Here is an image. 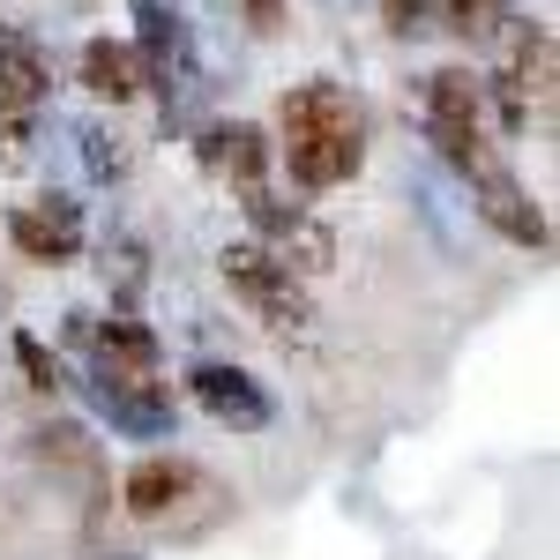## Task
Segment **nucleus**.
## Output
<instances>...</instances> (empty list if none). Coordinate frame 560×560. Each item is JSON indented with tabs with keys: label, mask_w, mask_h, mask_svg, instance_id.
<instances>
[{
	"label": "nucleus",
	"mask_w": 560,
	"mask_h": 560,
	"mask_svg": "<svg viewBox=\"0 0 560 560\" xmlns=\"http://www.w3.org/2000/svg\"><path fill=\"white\" fill-rule=\"evenodd\" d=\"M382 23L396 38H427L433 31V0H382Z\"/></svg>",
	"instance_id": "nucleus-17"
},
{
	"label": "nucleus",
	"mask_w": 560,
	"mask_h": 560,
	"mask_svg": "<svg viewBox=\"0 0 560 560\" xmlns=\"http://www.w3.org/2000/svg\"><path fill=\"white\" fill-rule=\"evenodd\" d=\"M195 158H202L217 179H232V187L247 195V187H269V158H277V142H269L255 120H217V128H202Z\"/></svg>",
	"instance_id": "nucleus-10"
},
{
	"label": "nucleus",
	"mask_w": 560,
	"mask_h": 560,
	"mask_svg": "<svg viewBox=\"0 0 560 560\" xmlns=\"http://www.w3.org/2000/svg\"><path fill=\"white\" fill-rule=\"evenodd\" d=\"M8 247L23 261H45V269H68L83 255V202L68 195H45V202H23L8 210Z\"/></svg>",
	"instance_id": "nucleus-8"
},
{
	"label": "nucleus",
	"mask_w": 560,
	"mask_h": 560,
	"mask_svg": "<svg viewBox=\"0 0 560 560\" xmlns=\"http://www.w3.org/2000/svg\"><path fill=\"white\" fill-rule=\"evenodd\" d=\"M240 210H247V224H255V247H261V255H277L284 269L322 277V269L337 261V232L306 210V202H277L269 187H247V195H240Z\"/></svg>",
	"instance_id": "nucleus-5"
},
{
	"label": "nucleus",
	"mask_w": 560,
	"mask_h": 560,
	"mask_svg": "<svg viewBox=\"0 0 560 560\" xmlns=\"http://www.w3.org/2000/svg\"><path fill=\"white\" fill-rule=\"evenodd\" d=\"M15 366H23V382L38 388V396H60V388H68V366H60V351H45L38 337H31V329H23V337H15Z\"/></svg>",
	"instance_id": "nucleus-15"
},
{
	"label": "nucleus",
	"mask_w": 560,
	"mask_h": 560,
	"mask_svg": "<svg viewBox=\"0 0 560 560\" xmlns=\"http://www.w3.org/2000/svg\"><path fill=\"white\" fill-rule=\"evenodd\" d=\"M277 128H284L277 158L292 165V179H300L306 195H329V187L359 179V165H366V105L345 83H329V75L284 90Z\"/></svg>",
	"instance_id": "nucleus-1"
},
{
	"label": "nucleus",
	"mask_w": 560,
	"mask_h": 560,
	"mask_svg": "<svg viewBox=\"0 0 560 560\" xmlns=\"http://www.w3.org/2000/svg\"><path fill=\"white\" fill-rule=\"evenodd\" d=\"M240 8H247L255 31H277V23H284V0H240Z\"/></svg>",
	"instance_id": "nucleus-18"
},
{
	"label": "nucleus",
	"mask_w": 560,
	"mask_h": 560,
	"mask_svg": "<svg viewBox=\"0 0 560 560\" xmlns=\"http://www.w3.org/2000/svg\"><path fill=\"white\" fill-rule=\"evenodd\" d=\"M464 179H471L478 217H486V224H493L509 247H530V255H546V247H553V224H546V210L530 202V187L516 179V165H509L501 150L471 158V165H464Z\"/></svg>",
	"instance_id": "nucleus-6"
},
{
	"label": "nucleus",
	"mask_w": 560,
	"mask_h": 560,
	"mask_svg": "<svg viewBox=\"0 0 560 560\" xmlns=\"http://www.w3.org/2000/svg\"><path fill=\"white\" fill-rule=\"evenodd\" d=\"M187 396H195L224 433H261L269 419H277L269 388H261L247 366H195V374H187Z\"/></svg>",
	"instance_id": "nucleus-9"
},
{
	"label": "nucleus",
	"mask_w": 560,
	"mask_h": 560,
	"mask_svg": "<svg viewBox=\"0 0 560 560\" xmlns=\"http://www.w3.org/2000/svg\"><path fill=\"white\" fill-rule=\"evenodd\" d=\"M52 97V60L38 38L23 31H0V113H38Z\"/></svg>",
	"instance_id": "nucleus-11"
},
{
	"label": "nucleus",
	"mask_w": 560,
	"mask_h": 560,
	"mask_svg": "<svg viewBox=\"0 0 560 560\" xmlns=\"http://www.w3.org/2000/svg\"><path fill=\"white\" fill-rule=\"evenodd\" d=\"M90 404L113 419V433H128V441H165L179 419L173 404V382L165 374H150V366H105V359H90Z\"/></svg>",
	"instance_id": "nucleus-4"
},
{
	"label": "nucleus",
	"mask_w": 560,
	"mask_h": 560,
	"mask_svg": "<svg viewBox=\"0 0 560 560\" xmlns=\"http://www.w3.org/2000/svg\"><path fill=\"white\" fill-rule=\"evenodd\" d=\"M83 90L105 97V105L142 97V60H135V45L128 38H90L83 45Z\"/></svg>",
	"instance_id": "nucleus-12"
},
{
	"label": "nucleus",
	"mask_w": 560,
	"mask_h": 560,
	"mask_svg": "<svg viewBox=\"0 0 560 560\" xmlns=\"http://www.w3.org/2000/svg\"><path fill=\"white\" fill-rule=\"evenodd\" d=\"M509 23H516L509 0H433V31H448L456 45H501Z\"/></svg>",
	"instance_id": "nucleus-13"
},
{
	"label": "nucleus",
	"mask_w": 560,
	"mask_h": 560,
	"mask_svg": "<svg viewBox=\"0 0 560 560\" xmlns=\"http://www.w3.org/2000/svg\"><path fill=\"white\" fill-rule=\"evenodd\" d=\"M419 113H427V142L456 173L493 150V135H486V90H478L471 68H433L427 83H419Z\"/></svg>",
	"instance_id": "nucleus-3"
},
{
	"label": "nucleus",
	"mask_w": 560,
	"mask_h": 560,
	"mask_svg": "<svg viewBox=\"0 0 560 560\" xmlns=\"http://www.w3.org/2000/svg\"><path fill=\"white\" fill-rule=\"evenodd\" d=\"M38 464L97 478V448H90V433H83V427H45V433H38Z\"/></svg>",
	"instance_id": "nucleus-14"
},
{
	"label": "nucleus",
	"mask_w": 560,
	"mask_h": 560,
	"mask_svg": "<svg viewBox=\"0 0 560 560\" xmlns=\"http://www.w3.org/2000/svg\"><path fill=\"white\" fill-rule=\"evenodd\" d=\"M38 158V113H0V173H23Z\"/></svg>",
	"instance_id": "nucleus-16"
},
{
	"label": "nucleus",
	"mask_w": 560,
	"mask_h": 560,
	"mask_svg": "<svg viewBox=\"0 0 560 560\" xmlns=\"http://www.w3.org/2000/svg\"><path fill=\"white\" fill-rule=\"evenodd\" d=\"M120 501H128V516H142V523H179L187 501H224V493H217V478L202 471L195 456H142V464L120 478Z\"/></svg>",
	"instance_id": "nucleus-7"
},
{
	"label": "nucleus",
	"mask_w": 560,
	"mask_h": 560,
	"mask_svg": "<svg viewBox=\"0 0 560 560\" xmlns=\"http://www.w3.org/2000/svg\"><path fill=\"white\" fill-rule=\"evenodd\" d=\"M217 269H224V284H232V300L255 314L269 337H314V292H306L300 269H284L277 255H261L255 240H232L224 255H217Z\"/></svg>",
	"instance_id": "nucleus-2"
}]
</instances>
